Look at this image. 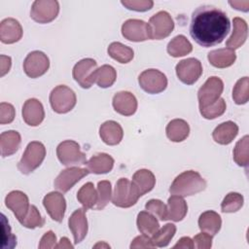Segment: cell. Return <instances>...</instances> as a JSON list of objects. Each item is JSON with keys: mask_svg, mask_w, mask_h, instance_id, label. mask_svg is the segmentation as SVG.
<instances>
[{"mask_svg": "<svg viewBox=\"0 0 249 249\" xmlns=\"http://www.w3.org/2000/svg\"><path fill=\"white\" fill-rule=\"evenodd\" d=\"M231 30V22L225 12L212 5L197 7L192 14L190 34L204 48L224 41Z\"/></svg>", "mask_w": 249, "mask_h": 249, "instance_id": "obj_1", "label": "cell"}, {"mask_svg": "<svg viewBox=\"0 0 249 249\" xmlns=\"http://www.w3.org/2000/svg\"><path fill=\"white\" fill-rule=\"evenodd\" d=\"M206 188V181L202 176L195 170H187L180 173L172 182L169 193L179 196H194L204 191Z\"/></svg>", "mask_w": 249, "mask_h": 249, "instance_id": "obj_2", "label": "cell"}, {"mask_svg": "<svg viewBox=\"0 0 249 249\" xmlns=\"http://www.w3.org/2000/svg\"><path fill=\"white\" fill-rule=\"evenodd\" d=\"M46 157V148L43 143L39 141H32L28 143L25 151L18 163V169L22 174H30L38 168Z\"/></svg>", "mask_w": 249, "mask_h": 249, "instance_id": "obj_3", "label": "cell"}, {"mask_svg": "<svg viewBox=\"0 0 249 249\" xmlns=\"http://www.w3.org/2000/svg\"><path fill=\"white\" fill-rule=\"evenodd\" d=\"M140 197L139 192L132 182L126 178H120L112 194V202L121 208L133 206Z\"/></svg>", "mask_w": 249, "mask_h": 249, "instance_id": "obj_4", "label": "cell"}, {"mask_svg": "<svg viewBox=\"0 0 249 249\" xmlns=\"http://www.w3.org/2000/svg\"><path fill=\"white\" fill-rule=\"evenodd\" d=\"M77 97L73 89L64 85L56 86L50 93L52 109L58 114L70 112L76 105Z\"/></svg>", "mask_w": 249, "mask_h": 249, "instance_id": "obj_5", "label": "cell"}, {"mask_svg": "<svg viewBox=\"0 0 249 249\" xmlns=\"http://www.w3.org/2000/svg\"><path fill=\"white\" fill-rule=\"evenodd\" d=\"M58 160L65 166H75L86 164V155L80 150V145L74 140H65L58 144L56 148Z\"/></svg>", "mask_w": 249, "mask_h": 249, "instance_id": "obj_6", "label": "cell"}, {"mask_svg": "<svg viewBox=\"0 0 249 249\" xmlns=\"http://www.w3.org/2000/svg\"><path fill=\"white\" fill-rule=\"evenodd\" d=\"M151 40H161L168 37L174 29V21L165 11H160L149 19Z\"/></svg>", "mask_w": 249, "mask_h": 249, "instance_id": "obj_7", "label": "cell"}, {"mask_svg": "<svg viewBox=\"0 0 249 249\" xmlns=\"http://www.w3.org/2000/svg\"><path fill=\"white\" fill-rule=\"evenodd\" d=\"M223 89L224 83L219 77H209L197 91L199 109L207 107L216 102L220 98Z\"/></svg>", "mask_w": 249, "mask_h": 249, "instance_id": "obj_8", "label": "cell"}, {"mask_svg": "<svg viewBox=\"0 0 249 249\" xmlns=\"http://www.w3.org/2000/svg\"><path fill=\"white\" fill-rule=\"evenodd\" d=\"M138 83L146 92L157 94L166 89L167 78L158 69H147L138 76Z\"/></svg>", "mask_w": 249, "mask_h": 249, "instance_id": "obj_9", "label": "cell"}, {"mask_svg": "<svg viewBox=\"0 0 249 249\" xmlns=\"http://www.w3.org/2000/svg\"><path fill=\"white\" fill-rule=\"evenodd\" d=\"M59 13V3L56 0H36L30 10V17L39 23L53 21Z\"/></svg>", "mask_w": 249, "mask_h": 249, "instance_id": "obj_10", "label": "cell"}, {"mask_svg": "<svg viewBox=\"0 0 249 249\" xmlns=\"http://www.w3.org/2000/svg\"><path fill=\"white\" fill-rule=\"evenodd\" d=\"M50 67V59L46 53L41 51L29 53L23 61V70L25 74L32 79L43 76Z\"/></svg>", "mask_w": 249, "mask_h": 249, "instance_id": "obj_11", "label": "cell"}, {"mask_svg": "<svg viewBox=\"0 0 249 249\" xmlns=\"http://www.w3.org/2000/svg\"><path fill=\"white\" fill-rule=\"evenodd\" d=\"M175 71L178 79L182 83L186 85H193L201 76L202 65L198 59L189 57L179 61L175 67Z\"/></svg>", "mask_w": 249, "mask_h": 249, "instance_id": "obj_12", "label": "cell"}, {"mask_svg": "<svg viewBox=\"0 0 249 249\" xmlns=\"http://www.w3.org/2000/svg\"><path fill=\"white\" fill-rule=\"evenodd\" d=\"M96 69L97 63L93 58H84L74 65L72 75L83 89H89L94 83L93 75Z\"/></svg>", "mask_w": 249, "mask_h": 249, "instance_id": "obj_13", "label": "cell"}, {"mask_svg": "<svg viewBox=\"0 0 249 249\" xmlns=\"http://www.w3.org/2000/svg\"><path fill=\"white\" fill-rule=\"evenodd\" d=\"M89 173L88 168L71 166L62 170L54 179V188L62 193L68 192L76 183Z\"/></svg>", "mask_w": 249, "mask_h": 249, "instance_id": "obj_14", "label": "cell"}, {"mask_svg": "<svg viewBox=\"0 0 249 249\" xmlns=\"http://www.w3.org/2000/svg\"><path fill=\"white\" fill-rule=\"evenodd\" d=\"M122 35L132 42H143L151 39L148 23L136 18L127 19L123 23Z\"/></svg>", "mask_w": 249, "mask_h": 249, "instance_id": "obj_15", "label": "cell"}, {"mask_svg": "<svg viewBox=\"0 0 249 249\" xmlns=\"http://www.w3.org/2000/svg\"><path fill=\"white\" fill-rule=\"evenodd\" d=\"M43 205L50 217L60 223L63 220L66 210V200L62 194L58 192H51L43 198Z\"/></svg>", "mask_w": 249, "mask_h": 249, "instance_id": "obj_16", "label": "cell"}, {"mask_svg": "<svg viewBox=\"0 0 249 249\" xmlns=\"http://www.w3.org/2000/svg\"><path fill=\"white\" fill-rule=\"evenodd\" d=\"M6 206L12 210L16 218L20 223L28 213L29 199L21 191H12L5 197Z\"/></svg>", "mask_w": 249, "mask_h": 249, "instance_id": "obj_17", "label": "cell"}, {"mask_svg": "<svg viewBox=\"0 0 249 249\" xmlns=\"http://www.w3.org/2000/svg\"><path fill=\"white\" fill-rule=\"evenodd\" d=\"M86 211L87 210L84 208H78L71 214L68 220V226L73 234L75 244L82 242L88 233Z\"/></svg>", "mask_w": 249, "mask_h": 249, "instance_id": "obj_18", "label": "cell"}, {"mask_svg": "<svg viewBox=\"0 0 249 249\" xmlns=\"http://www.w3.org/2000/svg\"><path fill=\"white\" fill-rule=\"evenodd\" d=\"M21 114L23 121L31 126L39 125L45 118L43 104L36 98H29L24 102Z\"/></svg>", "mask_w": 249, "mask_h": 249, "instance_id": "obj_19", "label": "cell"}, {"mask_svg": "<svg viewBox=\"0 0 249 249\" xmlns=\"http://www.w3.org/2000/svg\"><path fill=\"white\" fill-rule=\"evenodd\" d=\"M114 110L123 116H131L137 110V99L129 91H119L113 96Z\"/></svg>", "mask_w": 249, "mask_h": 249, "instance_id": "obj_20", "label": "cell"}, {"mask_svg": "<svg viewBox=\"0 0 249 249\" xmlns=\"http://www.w3.org/2000/svg\"><path fill=\"white\" fill-rule=\"evenodd\" d=\"M20 23L13 18H4L0 23V40L4 44H14L22 37Z\"/></svg>", "mask_w": 249, "mask_h": 249, "instance_id": "obj_21", "label": "cell"}, {"mask_svg": "<svg viewBox=\"0 0 249 249\" xmlns=\"http://www.w3.org/2000/svg\"><path fill=\"white\" fill-rule=\"evenodd\" d=\"M99 136L107 145H118L124 136L123 127L115 121H106L99 127Z\"/></svg>", "mask_w": 249, "mask_h": 249, "instance_id": "obj_22", "label": "cell"}, {"mask_svg": "<svg viewBox=\"0 0 249 249\" xmlns=\"http://www.w3.org/2000/svg\"><path fill=\"white\" fill-rule=\"evenodd\" d=\"M232 24L233 30L231 37L227 40L226 46L234 51L245 43L248 35V26L246 21L241 18H234Z\"/></svg>", "mask_w": 249, "mask_h": 249, "instance_id": "obj_23", "label": "cell"}, {"mask_svg": "<svg viewBox=\"0 0 249 249\" xmlns=\"http://www.w3.org/2000/svg\"><path fill=\"white\" fill-rule=\"evenodd\" d=\"M238 133V125L231 122L228 121L220 124L212 132V137L214 141L221 145H229L236 137Z\"/></svg>", "mask_w": 249, "mask_h": 249, "instance_id": "obj_24", "label": "cell"}, {"mask_svg": "<svg viewBox=\"0 0 249 249\" xmlns=\"http://www.w3.org/2000/svg\"><path fill=\"white\" fill-rule=\"evenodd\" d=\"M207 59L214 67L227 68L234 63L236 54L231 49L222 48L209 52L207 54Z\"/></svg>", "mask_w": 249, "mask_h": 249, "instance_id": "obj_25", "label": "cell"}, {"mask_svg": "<svg viewBox=\"0 0 249 249\" xmlns=\"http://www.w3.org/2000/svg\"><path fill=\"white\" fill-rule=\"evenodd\" d=\"M86 165L90 173L105 174L113 169L114 159L106 153H99L91 157Z\"/></svg>", "mask_w": 249, "mask_h": 249, "instance_id": "obj_26", "label": "cell"}, {"mask_svg": "<svg viewBox=\"0 0 249 249\" xmlns=\"http://www.w3.org/2000/svg\"><path fill=\"white\" fill-rule=\"evenodd\" d=\"M21 143V137L17 130L4 131L0 135V149L3 158L15 154Z\"/></svg>", "mask_w": 249, "mask_h": 249, "instance_id": "obj_27", "label": "cell"}, {"mask_svg": "<svg viewBox=\"0 0 249 249\" xmlns=\"http://www.w3.org/2000/svg\"><path fill=\"white\" fill-rule=\"evenodd\" d=\"M166 220L173 222L182 221L188 212V205L182 196L172 195L167 200Z\"/></svg>", "mask_w": 249, "mask_h": 249, "instance_id": "obj_28", "label": "cell"}, {"mask_svg": "<svg viewBox=\"0 0 249 249\" xmlns=\"http://www.w3.org/2000/svg\"><path fill=\"white\" fill-rule=\"evenodd\" d=\"M221 226L222 219L220 215L213 210H207L201 213L198 218V228L200 231L207 232L212 236L218 233Z\"/></svg>", "mask_w": 249, "mask_h": 249, "instance_id": "obj_29", "label": "cell"}, {"mask_svg": "<svg viewBox=\"0 0 249 249\" xmlns=\"http://www.w3.org/2000/svg\"><path fill=\"white\" fill-rule=\"evenodd\" d=\"M131 182L134 184L141 196L154 189L156 185V177L149 169H139L133 174Z\"/></svg>", "mask_w": 249, "mask_h": 249, "instance_id": "obj_30", "label": "cell"}, {"mask_svg": "<svg viewBox=\"0 0 249 249\" xmlns=\"http://www.w3.org/2000/svg\"><path fill=\"white\" fill-rule=\"evenodd\" d=\"M165 132L167 138L172 142H182L189 136L190 126L185 120L174 119L166 125Z\"/></svg>", "mask_w": 249, "mask_h": 249, "instance_id": "obj_31", "label": "cell"}, {"mask_svg": "<svg viewBox=\"0 0 249 249\" xmlns=\"http://www.w3.org/2000/svg\"><path fill=\"white\" fill-rule=\"evenodd\" d=\"M136 225L138 231L145 235H153L159 229L160 224L157 218L148 211H141L137 215Z\"/></svg>", "mask_w": 249, "mask_h": 249, "instance_id": "obj_32", "label": "cell"}, {"mask_svg": "<svg viewBox=\"0 0 249 249\" xmlns=\"http://www.w3.org/2000/svg\"><path fill=\"white\" fill-rule=\"evenodd\" d=\"M166 50L171 56L179 57L189 54L193 51V46L186 36L177 35L169 41Z\"/></svg>", "mask_w": 249, "mask_h": 249, "instance_id": "obj_33", "label": "cell"}, {"mask_svg": "<svg viewBox=\"0 0 249 249\" xmlns=\"http://www.w3.org/2000/svg\"><path fill=\"white\" fill-rule=\"evenodd\" d=\"M117 78V72L115 68L111 65L104 64L97 68L93 75V82L102 89L111 87Z\"/></svg>", "mask_w": 249, "mask_h": 249, "instance_id": "obj_34", "label": "cell"}, {"mask_svg": "<svg viewBox=\"0 0 249 249\" xmlns=\"http://www.w3.org/2000/svg\"><path fill=\"white\" fill-rule=\"evenodd\" d=\"M77 199L83 205V208L88 210L93 208L98 199L97 191L91 182L84 184L77 193Z\"/></svg>", "mask_w": 249, "mask_h": 249, "instance_id": "obj_35", "label": "cell"}, {"mask_svg": "<svg viewBox=\"0 0 249 249\" xmlns=\"http://www.w3.org/2000/svg\"><path fill=\"white\" fill-rule=\"evenodd\" d=\"M108 54L120 63H128L134 56L133 50L120 42H113L107 49Z\"/></svg>", "mask_w": 249, "mask_h": 249, "instance_id": "obj_36", "label": "cell"}, {"mask_svg": "<svg viewBox=\"0 0 249 249\" xmlns=\"http://www.w3.org/2000/svg\"><path fill=\"white\" fill-rule=\"evenodd\" d=\"M176 232V226L174 224L168 223L162 228L159 229L153 235L152 241L157 247H165L169 244Z\"/></svg>", "mask_w": 249, "mask_h": 249, "instance_id": "obj_37", "label": "cell"}, {"mask_svg": "<svg viewBox=\"0 0 249 249\" xmlns=\"http://www.w3.org/2000/svg\"><path fill=\"white\" fill-rule=\"evenodd\" d=\"M249 136L244 135L240 140L237 141L233 149V160L239 166L246 167L249 163Z\"/></svg>", "mask_w": 249, "mask_h": 249, "instance_id": "obj_38", "label": "cell"}, {"mask_svg": "<svg viewBox=\"0 0 249 249\" xmlns=\"http://www.w3.org/2000/svg\"><path fill=\"white\" fill-rule=\"evenodd\" d=\"M244 198L239 193H229L221 203V210L224 213H234L243 206Z\"/></svg>", "mask_w": 249, "mask_h": 249, "instance_id": "obj_39", "label": "cell"}, {"mask_svg": "<svg viewBox=\"0 0 249 249\" xmlns=\"http://www.w3.org/2000/svg\"><path fill=\"white\" fill-rule=\"evenodd\" d=\"M233 101L238 104H245L249 100V78L243 77L239 79L232 89Z\"/></svg>", "mask_w": 249, "mask_h": 249, "instance_id": "obj_40", "label": "cell"}, {"mask_svg": "<svg viewBox=\"0 0 249 249\" xmlns=\"http://www.w3.org/2000/svg\"><path fill=\"white\" fill-rule=\"evenodd\" d=\"M97 195L98 199L95 204V209L102 210L109 203L112 196L111 183L107 180L99 181L97 184Z\"/></svg>", "mask_w": 249, "mask_h": 249, "instance_id": "obj_41", "label": "cell"}, {"mask_svg": "<svg viewBox=\"0 0 249 249\" xmlns=\"http://www.w3.org/2000/svg\"><path fill=\"white\" fill-rule=\"evenodd\" d=\"M226 107H227L226 101L224 100V98L220 97L213 104H211L207 107H204V108H200L199 112L204 119L213 120V119H216V118L222 116L226 111Z\"/></svg>", "mask_w": 249, "mask_h": 249, "instance_id": "obj_42", "label": "cell"}, {"mask_svg": "<svg viewBox=\"0 0 249 249\" xmlns=\"http://www.w3.org/2000/svg\"><path fill=\"white\" fill-rule=\"evenodd\" d=\"M20 224L27 229H35L38 227L41 228L45 225V219L41 216L35 205H30L27 215L20 222Z\"/></svg>", "mask_w": 249, "mask_h": 249, "instance_id": "obj_43", "label": "cell"}, {"mask_svg": "<svg viewBox=\"0 0 249 249\" xmlns=\"http://www.w3.org/2000/svg\"><path fill=\"white\" fill-rule=\"evenodd\" d=\"M1 225H2V233H1V247L4 249H12L17 245V237L11 232V228L5 215H1Z\"/></svg>", "mask_w": 249, "mask_h": 249, "instance_id": "obj_44", "label": "cell"}, {"mask_svg": "<svg viewBox=\"0 0 249 249\" xmlns=\"http://www.w3.org/2000/svg\"><path fill=\"white\" fill-rule=\"evenodd\" d=\"M145 209L153 214L155 217H158L160 221H166V205L160 199H150L145 204Z\"/></svg>", "mask_w": 249, "mask_h": 249, "instance_id": "obj_45", "label": "cell"}, {"mask_svg": "<svg viewBox=\"0 0 249 249\" xmlns=\"http://www.w3.org/2000/svg\"><path fill=\"white\" fill-rule=\"evenodd\" d=\"M121 3L126 9L136 12H146L154 6L152 0H122Z\"/></svg>", "mask_w": 249, "mask_h": 249, "instance_id": "obj_46", "label": "cell"}, {"mask_svg": "<svg viewBox=\"0 0 249 249\" xmlns=\"http://www.w3.org/2000/svg\"><path fill=\"white\" fill-rule=\"evenodd\" d=\"M16 115L15 108L12 104L7 102L0 103V124H10L14 121Z\"/></svg>", "mask_w": 249, "mask_h": 249, "instance_id": "obj_47", "label": "cell"}, {"mask_svg": "<svg viewBox=\"0 0 249 249\" xmlns=\"http://www.w3.org/2000/svg\"><path fill=\"white\" fill-rule=\"evenodd\" d=\"M194 247L197 249H209L212 246V235L207 232L201 231L195 235L194 239Z\"/></svg>", "mask_w": 249, "mask_h": 249, "instance_id": "obj_48", "label": "cell"}, {"mask_svg": "<svg viewBox=\"0 0 249 249\" xmlns=\"http://www.w3.org/2000/svg\"><path fill=\"white\" fill-rule=\"evenodd\" d=\"M156 247L152 241V239L150 238V236L145 235V234H141L136 236L131 244H130V248L131 249H135V248H154Z\"/></svg>", "mask_w": 249, "mask_h": 249, "instance_id": "obj_49", "label": "cell"}, {"mask_svg": "<svg viewBox=\"0 0 249 249\" xmlns=\"http://www.w3.org/2000/svg\"><path fill=\"white\" fill-rule=\"evenodd\" d=\"M55 245H56V236L54 232L53 231H48L42 236L39 243V248L51 249V248H55Z\"/></svg>", "mask_w": 249, "mask_h": 249, "instance_id": "obj_50", "label": "cell"}, {"mask_svg": "<svg viewBox=\"0 0 249 249\" xmlns=\"http://www.w3.org/2000/svg\"><path fill=\"white\" fill-rule=\"evenodd\" d=\"M12 65V59L10 56L1 54L0 55V76L3 77L5 74H7Z\"/></svg>", "mask_w": 249, "mask_h": 249, "instance_id": "obj_51", "label": "cell"}, {"mask_svg": "<svg viewBox=\"0 0 249 249\" xmlns=\"http://www.w3.org/2000/svg\"><path fill=\"white\" fill-rule=\"evenodd\" d=\"M174 249L176 248H183V249H192L194 248V242L193 239L189 236H183L181 237L177 243L173 246Z\"/></svg>", "mask_w": 249, "mask_h": 249, "instance_id": "obj_52", "label": "cell"}, {"mask_svg": "<svg viewBox=\"0 0 249 249\" xmlns=\"http://www.w3.org/2000/svg\"><path fill=\"white\" fill-rule=\"evenodd\" d=\"M229 4L238 10V11H242V12H248L249 11V1H229Z\"/></svg>", "mask_w": 249, "mask_h": 249, "instance_id": "obj_53", "label": "cell"}, {"mask_svg": "<svg viewBox=\"0 0 249 249\" xmlns=\"http://www.w3.org/2000/svg\"><path fill=\"white\" fill-rule=\"evenodd\" d=\"M55 248H73V245L70 243L69 239L67 237H61V239L59 240V243L55 245Z\"/></svg>", "mask_w": 249, "mask_h": 249, "instance_id": "obj_54", "label": "cell"}]
</instances>
